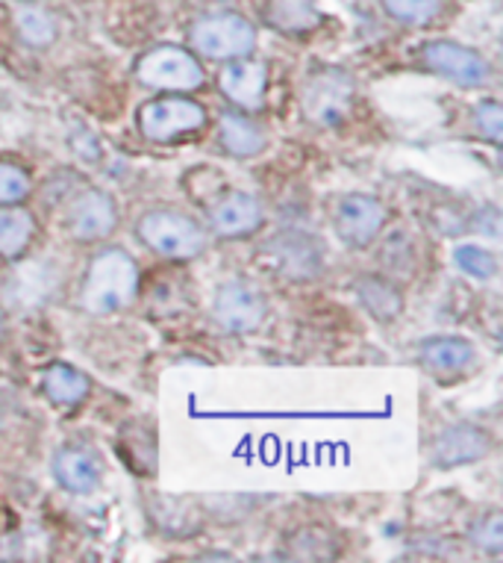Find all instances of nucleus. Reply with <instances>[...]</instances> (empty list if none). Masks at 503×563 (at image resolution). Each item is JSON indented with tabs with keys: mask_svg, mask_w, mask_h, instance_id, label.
I'll use <instances>...</instances> for the list:
<instances>
[{
	"mask_svg": "<svg viewBox=\"0 0 503 563\" xmlns=\"http://www.w3.org/2000/svg\"><path fill=\"white\" fill-rule=\"evenodd\" d=\"M492 452V434L474 422L445 426L431 443V463L436 470H457L468 463L483 461Z\"/></svg>",
	"mask_w": 503,
	"mask_h": 563,
	"instance_id": "nucleus-13",
	"label": "nucleus"
},
{
	"mask_svg": "<svg viewBox=\"0 0 503 563\" xmlns=\"http://www.w3.org/2000/svg\"><path fill=\"white\" fill-rule=\"evenodd\" d=\"M385 222H389L385 203L366 192L345 195L333 213V228L348 249H368L380 236Z\"/></svg>",
	"mask_w": 503,
	"mask_h": 563,
	"instance_id": "nucleus-11",
	"label": "nucleus"
},
{
	"mask_svg": "<svg viewBox=\"0 0 503 563\" xmlns=\"http://www.w3.org/2000/svg\"><path fill=\"white\" fill-rule=\"evenodd\" d=\"M189 45L203 59L227 63L257 51V27L238 12H212L194 21L189 30Z\"/></svg>",
	"mask_w": 503,
	"mask_h": 563,
	"instance_id": "nucleus-4",
	"label": "nucleus"
},
{
	"mask_svg": "<svg viewBox=\"0 0 503 563\" xmlns=\"http://www.w3.org/2000/svg\"><path fill=\"white\" fill-rule=\"evenodd\" d=\"M415 361L427 375L439 378L441 384H450L477 369L480 351L466 336H427L418 342Z\"/></svg>",
	"mask_w": 503,
	"mask_h": 563,
	"instance_id": "nucleus-12",
	"label": "nucleus"
},
{
	"mask_svg": "<svg viewBox=\"0 0 503 563\" xmlns=\"http://www.w3.org/2000/svg\"><path fill=\"white\" fill-rule=\"evenodd\" d=\"M136 80L156 92H194L206 84L201 59L177 45H156L138 56Z\"/></svg>",
	"mask_w": 503,
	"mask_h": 563,
	"instance_id": "nucleus-6",
	"label": "nucleus"
},
{
	"mask_svg": "<svg viewBox=\"0 0 503 563\" xmlns=\"http://www.w3.org/2000/svg\"><path fill=\"white\" fill-rule=\"evenodd\" d=\"M138 133L154 142V145H175L180 139L194 136L210 124V112L206 107L192 98H180V95H168V98H156L138 107Z\"/></svg>",
	"mask_w": 503,
	"mask_h": 563,
	"instance_id": "nucleus-5",
	"label": "nucleus"
},
{
	"mask_svg": "<svg viewBox=\"0 0 503 563\" xmlns=\"http://www.w3.org/2000/svg\"><path fill=\"white\" fill-rule=\"evenodd\" d=\"M3 333H7V310L0 307V340H3Z\"/></svg>",
	"mask_w": 503,
	"mask_h": 563,
	"instance_id": "nucleus-32",
	"label": "nucleus"
},
{
	"mask_svg": "<svg viewBox=\"0 0 503 563\" xmlns=\"http://www.w3.org/2000/svg\"><path fill=\"white\" fill-rule=\"evenodd\" d=\"M262 254L277 275H283L286 280H315L327 263V249H324L321 236L301 231V228L277 231L262 245Z\"/></svg>",
	"mask_w": 503,
	"mask_h": 563,
	"instance_id": "nucleus-8",
	"label": "nucleus"
},
{
	"mask_svg": "<svg viewBox=\"0 0 503 563\" xmlns=\"http://www.w3.org/2000/svg\"><path fill=\"white\" fill-rule=\"evenodd\" d=\"M354 296L362 305V310L380 324L401 319L403 307H406V298H403L401 287L394 284L392 277L385 275H359L354 280Z\"/></svg>",
	"mask_w": 503,
	"mask_h": 563,
	"instance_id": "nucleus-19",
	"label": "nucleus"
},
{
	"mask_svg": "<svg viewBox=\"0 0 503 563\" xmlns=\"http://www.w3.org/2000/svg\"><path fill=\"white\" fill-rule=\"evenodd\" d=\"M422 65L427 71H433L441 80L459 86V89H483L492 84V65L480 51L454 42V38H433L424 42L422 51Z\"/></svg>",
	"mask_w": 503,
	"mask_h": 563,
	"instance_id": "nucleus-7",
	"label": "nucleus"
},
{
	"mask_svg": "<svg viewBox=\"0 0 503 563\" xmlns=\"http://www.w3.org/2000/svg\"><path fill=\"white\" fill-rule=\"evenodd\" d=\"M219 89L236 110L259 112L266 107L268 92V65L254 56H238L221 63Z\"/></svg>",
	"mask_w": 503,
	"mask_h": 563,
	"instance_id": "nucleus-14",
	"label": "nucleus"
},
{
	"mask_svg": "<svg viewBox=\"0 0 503 563\" xmlns=\"http://www.w3.org/2000/svg\"><path fill=\"white\" fill-rule=\"evenodd\" d=\"M38 380L45 398L56 407H80L92 393V378L71 363H51Z\"/></svg>",
	"mask_w": 503,
	"mask_h": 563,
	"instance_id": "nucleus-20",
	"label": "nucleus"
},
{
	"mask_svg": "<svg viewBox=\"0 0 503 563\" xmlns=\"http://www.w3.org/2000/svg\"><path fill=\"white\" fill-rule=\"evenodd\" d=\"M150 517L156 528H163L165 534L186 537L194 534L201 528V514L183 499H171V496H156L150 505Z\"/></svg>",
	"mask_w": 503,
	"mask_h": 563,
	"instance_id": "nucleus-22",
	"label": "nucleus"
},
{
	"mask_svg": "<svg viewBox=\"0 0 503 563\" xmlns=\"http://www.w3.org/2000/svg\"><path fill=\"white\" fill-rule=\"evenodd\" d=\"M471 228L483 233V236H489V240H498L501 236V210L494 203H485V207L477 210L474 219H471Z\"/></svg>",
	"mask_w": 503,
	"mask_h": 563,
	"instance_id": "nucleus-31",
	"label": "nucleus"
},
{
	"mask_svg": "<svg viewBox=\"0 0 503 563\" xmlns=\"http://www.w3.org/2000/svg\"><path fill=\"white\" fill-rule=\"evenodd\" d=\"M454 266L474 280H492L498 275V257L483 245H471V242L454 249Z\"/></svg>",
	"mask_w": 503,
	"mask_h": 563,
	"instance_id": "nucleus-28",
	"label": "nucleus"
},
{
	"mask_svg": "<svg viewBox=\"0 0 503 563\" xmlns=\"http://www.w3.org/2000/svg\"><path fill=\"white\" fill-rule=\"evenodd\" d=\"M389 19L412 24V27H424L448 10V0H380Z\"/></svg>",
	"mask_w": 503,
	"mask_h": 563,
	"instance_id": "nucleus-26",
	"label": "nucleus"
},
{
	"mask_svg": "<svg viewBox=\"0 0 503 563\" xmlns=\"http://www.w3.org/2000/svg\"><path fill=\"white\" fill-rule=\"evenodd\" d=\"M136 236L145 249L159 254L171 263H189L201 257L210 242V233L198 219L171 210V207H154L147 210L136 224Z\"/></svg>",
	"mask_w": 503,
	"mask_h": 563,
	"instance_id": "nucleus-2",
	"label": "nucleus"
},
{
	"mask_svg": "<svg viewBox=\"0 0 503 563\" xmlns=\"http://www.w3.org/2000/svg\"><path fill=\"white\" fill-rule=\"evenodd\" d=\"M51 470H54L56 484L65 493H74V496H89V493L101 487L103 481L101 454L86 443H65L54 454Z\"/></svg>",
	"mask_w": 503,
	"mask_h": 563,
	"instance_id": "nucleus-16",
	"label": "nucleus"
},
{
	"mask_svg": "<svg viewBox=\"0 0 503 563\" xmlns=\"http://www.w3.org/2000/svg\"><path fill=\"white\" fill-rule=\"evenodd\" d=\"M15 33L27 47H51L56 42V21L47 10L38 7H24L15 15Z\"/></svg>",
	"mask_w": 503,
	"mask_h": 563,
	"instance_id": "nucleus-25",
	"label": "nucleus"
},
{
	"mask_svg": "<svg viewBox=\"0 0 503 563\" xmlns=\"http://www.w3.org/2000/svg\"><path fill=\"white\" fill-rule=\"evenodd\" d=\"M36 236V219L21 203H0V260H21Z\"/></svg>",
	"mask_w": 503,
	"mask_h": 563,
	"instance_id": "nucleus-21",
	"label": "nucleus"
},
{
	"mask_svg": "<svg viewBox=\"0 0 503 563\" xmlns=\"http://www.w3.org/2000/svg\"><path fill=\"white\" fill-rule=\"evenodd\" d=\"M219 145L233 159H254L268 148V130L250 112L227 110L219 115Z\"/></svg>",
	"mask_w": 503,
	"mask_h": 563,
	"instance_id": "nucleus-18",
	"label": "nucleus"
},
{
	"mask_svg": "<svg viewBox=\"0 0 503 563\" xmlns=\"http://www.w3.org/2000/svg\"><path fill=\"white\" fill-rule=\"evenodd\" d=\"M468 543L474 545L477 552L483 554H501L503 552V514L498 508L483 510L480 517L471 519L468 526Z\"/></svg>",
	"mask_w": 503,
	"mask_h": 563,
	"instance_id": "nucleus-27",
	"label": "nucleus"
},
{
	"mask_svg": "<svg viewBox=\"0 0 503 563\" xmlns=\"http://www.w3.org/2000/svg\"><path fill=\"white\" fill-rule=\"evenodd\" d=\"M65 228L71 233V240L82 245L110 240L119 228V203L110 192L94 189V186L74 192L65 207Z\"/></svg>",
	"mask_w": 503,
	"mask_h": 563,
	"instance_id": "nucleus-10",
	"label": "nucleus"
},
{
	"mask_svg": "<svg viewBox=\"0 0 503 563\" xmlns=\"http://www.w3.org/2000/svg\"><path fill=\"white\" fill-rule=\"evenodd\" d=\"M286 554L294 561H333L339 554V540L321 526L298 528L286 543Z\"/></svg>",
	"mask_w": 503,
	"mask_h": 563,
	"instance_id": "nucleus-23",
	"label": "nucleus"
},
{
	"mask_svg": "<svg viewBox=\"0 0 503 563\" xmlns=\"http://www.w3.org/2000/svg\"><path fill=\"white\" fill-rule=\"evenodd\" d=\"M266 21L280 33H306L318 24V12L310 0H271Z\"/></svg>",
	"mask_w": 503,
	"mask_h": 563,
	"instance_id": "nucleus-24",
	"label": "nucleus"
},
{
	"mask_svg": "<svg viewBox=\"0 0 503 563\" xmlns=\"http://www.w3.org/2000/svg\"><path fill=\"white\" fill-rule=\"evenodd\" d=\"M357 101V84L345 68L321 65L301 86L303 119L318 128H339Z\"/></svg>",
	"mask_w": 503,
	"mask_h": 563,
	"instance_id": "nucleus-3",
	"label": "nucleus"
},
{
	"mask_svg": "<svg viewBox=\"0 0 503 563\" xmlns=\"http://www.w3.org/2000/svg\"><path fill=\"white\" fill-rule=\"evenodd\" d=\"M206 222H210V231L219 240H245V236H254L266 224V210H262L257 195L233 189V192L212 203Z\"/></svg>",
	"mask_w": 503,
	"mask_h": 563,
	"instance_id": "nucleus-15",
	"label": "nucleus"
},
{
	"mask_svg": "<svg viewBox=\"0 0 503 563\" xmlns=\"http://www.w3.org/2000/svg\"><path fill=\"white\" fill-rule=\"evenodd\" d=\"M59 284H63V277L51 260H30V263L15 266V272L7 280L3 296H7V305L30 310V307L45 305L47 298L59 289Z\"/></svg>",
	"mask_w": 503,
	"mask_h": 563,
	"instance_id": "nucleus-17",
	"label": "nucleus"
},
{
	"mask_svg": "<svg viewBox=\"0 0 503 563\" xmlns=\"http://www.w3.org/2000/svg\"><path fill=\"white\" fill-rule=\"evenodd\" d=\"M471 124L480 136L494 145V148H501L503 142V110L498 101H480L471 110Z\"/></svg>",
	"mask_w": 503,
	"mask_h": 563,
	"instance_id": "nucleus-30",
	"label": "nucleus"
},
{
	"mask_svg": "<svg viewBox=\"0 0 503 563\" xmlns=\"http://www.w3.org/2000/svg\"><path fill=\"white\" fill-rule=\"evenodd\" d=\"M138 296V266L124 249H103L89 260L80 287V307L89 316H115Z\"/></svg>",
	"mask_w": 503,
	"mask_h": 563,
	"instance_id": "nucleus-1",
	"label": "nucleus"
},
{
	"mask_svg": "<svg viewBox=\"0 0 503 563\" xmlns=\"http://www.w3.org/2000/svg\"><path fill=\"white\" fill-rule=\"evenodd\" d=\"M212 313H215V322L224 331L254 333L266 322L268 298L254 280H247V277H227L215 289Z\"/></svg>",
	"mask_w": 503,
	"mask_h": 563,
	"instance_id": "nucleus-9",
	"label": "nucleus"
},
{
	"mask_svg": "<svg viewBox=\"0 0 503 563\" xmlns=\"http://www.w3.org/2000/svg\"><path fill=\"white\" fill-rule=\"evenodd\" d=\"M33 195V177L19 163L0 159V203H24Z\"/></svg>",
	"mask_w": 503,
	"mask_h": 563,
	"instance_id": "nucleus-29",
	"label": "nucleus"
}]
</instances>
